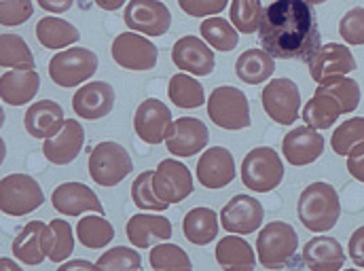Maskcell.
Returning <instances> with one entry per match:
<instances>
[{
  "label": "cell",
  "mask_w": 364,
  "mask_h": 271,
  "mask_svg": "<svg viewBox=\"0 0 364 271\" xmlns=\"http://www.w3.org/2000/svg\"><path fill=\"white\" fill-rule=\"evenodd\" d=\"M168 95L178 108H199L201 104H205L203 85L186 73H178L170 79Z\"/></svg>",
  "instance_id": "74e56055"
},
{
  "label": "cell",
  "mask_w": 364,
  "mask_h": 271,
  "mask_svg": "<svg viewBox=\"0 0 364 271\" xmlns=\"http://www.w3.org/2000/svg\"><path fill=\"white\" fill-rule=\"evenodd\" d=\"M220 227L227 231V233H233V235H250L255 233L263 220H265V210H263V203L246 193H240L235 197H231L225 208L220 210Z\"/></svg>",
  "instance_id": "7c38bea8"
},
{
  "label": "cell",
  "mask_w": 364,
  "mask_h": 271,
  "mask_svg": "<svg viewBox=\"0 0 364 271\" xmlns=\"http://www.w3.org/2000/svg\"><path fill=\"white\" fill-rule=\"evenodd\" d=\"M149 263L153 271H193L191 257L178 244L161 242L151 248Z\"/></svg>",
  "instance_id": "ab89813d"
},
{
  "label": "cell",
  "mask_w": 364,
  "mask_h": 271,
  "mask_svg": "<svg viewBox=\"0 0 364 271\" xmlns=\"http://www.w3.org/2000/svg\"><path fill=\"white\" fill-rule=\"evenodd\" d=\"M4 125V110H2V106H0V127Z\"/></svg>",
  "instance_id": "9f6ffc18"
},
{
  "label": "cell",
  "mask_w": 364,
  "mask_h": 271,
  "mask_svg": "<svg viewBox=\"0 0 364 271\" xmlns=\"http://www.w3.org/2000/svg\"><path fill=\"white\" fill-rule=\"evenodd\" d=\"M112 60L125 70H153L159 60V49L149 36L136 32H121L110 45Z\"/></svg>",
  "instance_id": "9c48e42d"
},
{
  "label": "cell",
  "mask_w": 364,
  "mask_h": 271,
  "mask_svg": "<svg viewBox=\"0 0 364 271\" xmlns=\"http://www.w3.org/2000/svg\"><path fill=\"white\" fill-rule=\"evenodd\" d=\"M307 68H309L311 79L320 85L333 77H346L348 73L356 70L358 64L348 45L326 43L311 55V60L307 62Z\"/></svg>",
  "instance_id": "9a60e30c"
},
{
  "label": "cell",
  "mask_w": 364,
  "mask_h": 271,
  "mask_svg": "<svg viewBox=\"0 0 364 271\" xmlns=\"http://www.w3.org/2000/svg\"><path fill=\"white\" fill-rule=\"evenodd\" d=\"M299 250V235L292 225L284 220L267 223L257 238V257L269 271L284 270Z\"/></svg>",
  "instance_id": "3957f363"
},
{
  "label": "cell",
  "mask_w": 364,
  "mask_h": 271,
  "mask_svg": "<svg viewBox=\"0 0 364 271\" xmlns=\"http://www.w3.org/2000/svg\"><path fill=\"white\" fill-rule=\"evenodd\" d=\"M208 117L216 127L240 132L250 127V102L246 93L233 85H220L208 97Z\"/></svg>",
  "instance_id": "277c9868"
},
{
  "label": "cell",
  "mask_w": 364,
  "mask_h": 271,
  "mask_svg": "<svg viewBox=\"0 0 364 271\" xmlns=\"http://www.w3.org/2000/svg\"><path fill=\"white\" fill-rule=\"evenodd\" d=\"M348 253H350V259L356 267L364 270V227H358L352 238H350V244H348Z\"/></svg>",
  "instance_id": "7dc6e473"
},
{
  "label": "cell",
  "mask_w": 364,
  "mask_h": 271,
  "mask_svg": "<svg viewBox=\"0 0 364 271\" xmlns=\"http://www.w3.org/2000/svg\"><path fill=\"white\" fill-rule=\"evenodd\" d=\"M90 176L97 186H117L123 182L134 170V161L129 153L112 140L100 142L90 155Z\"/></svg>",
  "instance_id": "8992f818"
},
{
  "label": "cell",
  "mask_w": 364,
  "mask_h": 271,
  "mask_svg": "<svg viewBox=\"0 0 364 271\" xmlns=\"http://www.w3.org/2000/svg\"><path fill=\"white\" fill-rule=\"evenodd\" d=\"M242 182L255 193H269L284 181V161L272 147L252 149L242 161Z\"/></svg>",
  "instance_id": "52a82bcc"
},
{
  "label": "cell",
  "mask_w": 364,
  "mask_h": 271,
  "mask_svg": "<svg viewBox=\"0 0 364 271\" xmlns=\"http://www.w3.org/2000/svg\"><path fill=\"white\" fill-rule=\"evenodd\" d=\"M66 117H64V108L53 102V100H41V102H32L30 108L23 115V127L32 138L38 140H47L51 136H55L62 125H64Z\"/></svg>",
  "instance_id": "cb8c5ba5"
},
{
  "label": "cell",
  "mask_w": 364,
  "mask_h": 271,
  "mask_svg": "<svg viewBox=\"0 0 364 271\" xmlns=\"http://www.w3.org/2000/svg\"><path fill=\"white\" fill-rule=\"evenodd\" d=\"M201 38L216 51L229 53L240 45V32L225 17H205L199 26Z\"/></svg>",
  "instance_id": "836d02e7"
},
{
  "label": "cell",
  "mask_w": 364,
  "mask_h": 271,
  "mask_svg": "<svg viewBox=\"0 0 364 271\" xmlns=\"http://www.w3.org/2000/svg\"><path fill=\"white\" fill-rule=\"evenodd\" d=\"M0 68L34 70V53L19 34H0Z\"/></svg>",
  "instance_id": "e575fe53"
},
{
  "label": "cell",
  "mask_w": 364,
  "mask_h": 271,
  "mask_svg": "<svg viewBox=\"0 0 364 271\" xmlns=\"http://www.w3.org/2000/svg\"><path fill=\"white\" fill-rule=\"evenodd\" d=\"M348 271H358V270H348Z\"/></svg>",
  "instance_id": "6f0895ef"
},
{
  "label": "cell",
  "mask_w": 364,
  "mask_h": 271,
  "mask_svg": "<svg viewBox=\"0 0 364 271\" xmlns=\"http://www.w3.org/2000/svg\"><path fill=\"white\" fill-rule=\"evenodd\" d=\"M348 172L358 182H364V142L348 153Z\"/></svg>",
  "instance_id": "c3c4849f"
},
{
  "label": "cell",
  "mask_w": 364,
  "mask_h": 271,
  "mask_svg": "<svg viewBox=\"0 0 364 271\" xmlns=\"http://www.w3.org/2000/svg\"><path fill=\"white\" fill-rule=\"evenodd\" d=\"M85 147V129L77 119H66L62 129L43 140V155L53 166L73 164Z\"/></svg>",
  "instance_id": "e0dca14e"
},
{
  "label": "cell",
  "mask_w": 364,
  "mask_h": 271,
  "mask_svg": "<svg viewBox=\"0 0 364 271\" xmlns=\"http://www.w3.org/2000/svg\"><path fill=\"white\" fill-rule=\"evenodd\" d=\"M132 201L142 212H166L170 203H164L153 191V170L142 172L132 182Z\"/></svg>",
  "instance_id": "60d3db41"
},
{
  "label": "cell",
  "mask_w": 364,
  "mask_h": 271,
  "mask_svg": "<svg viewBox=\"0 0 364 271\" xmlns=\"http://www.w3.org/2000/svg\"><path fill=\"white\" fill-rule=\"evenodd\" d=\"M229 0H178V6L188 17H212L227 9Z\"/></svg>",
  "instance_id": "bcb514c9"
},
{
  "label": "cell",
  "mask_w": 364,
  "mask_h": 271,
  "mask_svg": "<svg viewBox=\"0 0 364 271\" xmlns=\"http://www.w3.org/2000/svg\"><path fill=\"white\" fill-rule=\"evenodd\" d=\"M265 6L261 0H231L229 21L240 34H255L261 28Z\"/></svg>",
  "instance_id": "f35d334b"
},
{
  "label": "cell",
  "mask_w": 364,
  "mask_h": 271,
  "mask_svg": "<svg viewBox=\"0 0 364 271\" xmlns=\"http://www.w3.org/2000/svg\"><path fill=\"white\" fill-rule=\"evenodd\" d=\"M36 2H38L41 9H45L47 13H55V15L70 11L73 4H75V0H36Z\"/></svg>",
  "instance_id": "681fc988"
},
{
  "label": "cell",
  "mask_w": 364,
  "mask_h": 271,
  "mask_svg": "<svg viewBox=\"0 0 364 271\" xmlns=\"http://www.w3.org/2000/svg\"><path fill=\"white\" fill-rule=\"evenodd\" d=\"M172 123V110L166 106V102L157 97H146L144 102H140L134 115V129L138 138L153 147L166 142Z\"/></svg>",
  "instance_id": "2e32d148"
},
{
  "label": "cell",
  "mask_w": 364,
  "mask_h": 271,
  "mask_svg": "<svg viewBox=\"0 0 364 271\" xmlns=\"http://www.w3.org/2000/svg\"><path fill=\"white\" fill-rule=\"evenodd\" d=\"M97 55L87 47L58 51L49 62V77L58 87H79L97 73Z\"/></svg>",
  "instance_id": "5b68a950"
},
{
  "label": "cell",
  "mask_w": 364,
  "mask_h": 271,
  "mask_svg": "<svg viewBox=\"0 0 364 271\" xmlns=\"http://www.w3.org/2000/svg\"><path fill=\"white\" fill-rule=\"evenodd\" d=\"M216 263L223 271H255L257 270V253L244 238L229 233L220 238L216 244Z\"/></svg>",
  "instance_id": "484cf974"
},
{
  "label": "cell",
  "mask_w": 364,
  "mask_h": 271,
  "mask_svg": "<svg viewBox=\"0 0 364 271\" xmlns=\"http://www.w3.org/2000/svg\"><path fill=\"white\" fill-rule=\"evenodd\" d=\"M53 208L64 216H81L85 212L104 214V206L100 197L83 182H62L51 193Z\"/></svg>",
  "instance_id": "ffe728a7"
},
{
  "label": "cell",
  "mask_w": 364,
  "mask_h": 271,
  "mask_svg": "<svg viewBox=\"0 0 364 271\" xmlns=\"http://www.w3.org/2000/svg\"><path fill=\"white\" fill-rule=\"evenodd\" d=\"M210 132L197 117L176 119L166 136V147L174 157H193L208 147Z\"/></svg>",
  "instance_id": "ac0fdd59"
},
{
  "label": "cell",
  "mask_w": 364,
  "mask_h": 271,
  "mask_svg": "<svg viewBox=\"0 0 364 271\" xmlns=\"http://www.w3.org/2000/svg\"><path fill=\"white\" fill-rule=\"evenodd\" d=\"M339 34L348 45H364V6H352L339 21Z\"/></svg>",
  "instance_id": "ee69618b"
},
{
  "label": "cell",
  "mask_w": 364,
  "mask_h": 271,
  "mask_svg": "<svg viewBox=\"0 0 364 271\" xmlns=\"http://www.w3.org/2000/svg\"><path fill=\"white\" fill-rule=\"evenodd\" d=\"M43 250L51 263L62 265L64 261H68V257L75 253V235H73V227L68 225V220L53 218L47 225L45 238H43Z\"/></svg>",
  "instance_id": "1f68e13d"
},
{
  "label": "cell",
  "mask_w": 364,
  "mask_h": 271,
  "mask_svg": "<svg viewBox=\"0 0 364 271\" xmlns=\"http://www.w3.org/2000/svg\"><path fill=\"white\" fill-rule=\"evenodd\" d=\"M34 13L32 0H0V26L15 28L26 23Z\"/></svg>",
  "instance_id": "f6af8a7d"
},
{
  "label": "cell",
  "mask_w": 364,
  "mask_h": 271,
  "mask_svg": "<svg viewBox=\"0 0 364 271\" xmlns=\"http://www.w3.org/2000/svg\"><path fill=\"white\" fill-rule=\"evenodd\" d=\"M263 110L277 125H292L301 115V91L292 79L279 77L267 81L261 93Z\"/></svg>",
  "instance_id": "30bf717a"
},
{
  "label": "cell",
  "mask_w": 364,
  "mask_h": 271,
  "mask_svg": "<svg viewBox=\"0 0 364 271\" xmlns=\"http://www.w3.org/2000/svg\"><path fill=\"white\" fill-rule=\"evenodd\" d=\"M237 176L233 153L225 147H210L197 161V181L205 188H225Z\"/></svg>",
  "instance_id": "d6986e66"
},
{
  "label": "cell",
  "mask_w": 364,
  "mask_h": 271,
  "mask_svg": "<svg viewBox=\"0 0 364 271\" xmlns=\"http://www.w3.org/2000/svg\"><path fill=\"white\" fill-rule=\"evenodd\" d=\"M55 271H97L95 263L85 261V259H70V261H64Z\"/></svg>",
  "instance_id": "f907efd6"
},
{
  "label": "cell",
  "mask_w": 364,
  "mask_h": 271,
  "mask_svg": "<svg viewBox=\"0 0 364 271\" xmlns=\"http://www.w3.org/2000/svg\"><path fill=\"white\" fill-rule=\"evenodd\" d=\"M129 32L142 36H164L172 26V13L161 0H129L123 13Z\"/></svg>",
  "instance_id": "8fae6325"
},
{
  "label": "cell",
  "mask_w": 364,
  "mask_h": 271,
  "mask_svg": "<svg viewBox=\"0 0 364 271\" xmlns=\"http://www.w3.org/2000/svg\"><path fill=\"white\" fill-rule=\"evenodd\" d=\"M275 73V60L263 49H248L235 62V75L246 85H263Z\"/></svg>",
  "instance_id": "f546056e"
},
{
  "label": "cell",
  "mask_w": 364,
  "mask_h": 271,
  "mask_svg": "<svg viewBox=\"0 0 364 271\" xmlns=\"http://www.w3.org/2000/svg\"><path fill=\"white\" fill-rule=\"evenodd\" d=\"M100 9H104V11H117V9H121L123 4H127V0H93Z\"/></svg>",
  "instance_id": "816d5d0a"
},
{
  "label": "cell",
  "mask_w": 364,
  "mask_h": 271,
  "mask_svg": "<svg viewBox=\"0 0 364 271\" xmlns=\"http://www.w3.org/2000/svg\"><path fill=\"white\" fill-rule=\"evenodd\" d=\"M218 216L212 208H193L186 212L184 220H182V233L184 238L195 244V246H208L218 238Z\"/></svg>",
  "instance_id": "f1b7e54d"
},
{
  "label": "cell",
  "mask_w": 364,
  "mask_h": 271,
  "mask_svg": "<svg viewBox=\"0 0 364 271\" xmlns=\"http://www.w3.org/2000/svg\"><path fill=\"white\" fill-rule=\"evenodd\" d=\"M41 90L36 70H6L0 77V100L9 106H23L34 100Z\"/></svg>",
  "instance_id": "4316f807"
},
{
  "label": "cell",
  "mask_w": 364,
  "mask_h": 271,
  "mask_svg": "<svg viewBox=\"0 0 364 271\" xmlns=\"http://www.w3.org/2000/svg\"><path fill=\"white\" fill-rule=\"evenodd\" d=\"M172 62L176 68H181V73H186L191 77H208L216 68L212 47L195 34H186L174 43Z\"/></svg>",
  "instance_id": "5bb4252c"
},
{
  "label": "cell",
  "mask_w": 364,
  "mask_h": 271,
  "mask_svg": "<svg viewBox=\"0 0 364 271\" xmlns=\"http://www.w3.org/2000/svg\"><path fill=\"white\" fill-rule=\"evenodd\" d=\"M316 91L331 95L339 104L341 115H352L360 106V95H363L360 85L350 77H333V79L320 83Z\"/></svg>",
  "instance_id": "8d00e7d4"
},
{
  "label": "cell",
  "mask_w": 364,
  "mask_h": 271,
  "mask_svg": "<svg viewBox=\"0 0 364 271\" xmlns=\"http://www.w3.org/2000/svg\"><path fill=\"white\" fill-rule=\"evenodd\" d=\"M324 147H326V142L320 136V132H316V129H311L307 125L290 129L282 140L284 159L290 166H296V168L318 161L320 155L324 153Z\"/></svg>",
  "instance_id": "44dd1931"
},
{
  "label": "cell",
  "mask_w": 364,
  "mask_h": 271,
  "mask_svg": "<svg viewBox=\"0 0 364 271\" xmlns=\"http://www.w3.org/2000/svg\"><path fill=\"white\" fill-rule=\"evenodd\" d=\"M4 157H6V144H4V140L0 138V166L4 164Z\"/></svg>",
  "instance_id": "db71d44e"
},
{
  "label": "cell",
  "mask_w": 364,
  "mask_h": 271,
  "mask_svg": "<svg viewBox=\"0 0 364 271\" xmlns=\"http://www.w3.org/2000/svg\"><path fill=\"white\" fill-rule=\"evenodd\" d=\"M303 263L309 271H341L346 265V253L339 240L320 235L303 246Z\"/></svg>",
  "instance_id": "d4e9b609"
},
{
  "label": "cell",
  "mask_w": 364,
  "mask_h": 271,
  "mask_svg": "<svg viewBox=\"0 0 364 271\" xmlns=\"http://www.w3.org/2000/svg\"><path fill=\"white\" fill-rule=\"evenodd\" d=\"M360 142H364V117H354V119L343 121L339 127H335V134L331 138L333 151L343 157H348V153Z\"/></svg>",
  "instance_id": "7bdbcfd3"
},
{
  "label": "cell",
  "mask_w": 364,
  "mask_h": 271,
  "mask_svg": "<svg viewBox=\"0 0 364 271\" xmlns=\"http://www.w3.org/2000/svg\"><path fill=\"white\" fill-rule=\"evenodd\" d=\"M296 214L303 227L311 233H326L341 216L339 193L328 182H311L299 195Z\"/></svg>",
  "instance_id": "7a4b0ae2"
},
{
  "label": "cell",
  "mask_w": 364,
  "mask_h": 271,
  "mask_svg": "<svg viewBox=\"0 0 364 271\" xmlns=\"http://www.w3.org/2000/svg\"><path fill=\"white\" fill-rule=\"evenodd\" d=\"M303 123L316 132H322V129H331L335 125V121L341 117V108L339 104L326 95V93H320L316 91L303 106Z\"/></svg>",
  "instance_id": "d6a6232c"
},
{
  "label": "cell",
  "mask_w": 364,
  "mask_h": 271,
  "mask_svg": "<svg viewBox=\"0 0 364 271\" xmlns=\"http://www.w3.org/2000/svg\"><path fill=\"white\" fill-rule=\"evenodd\" d=\"M125 233L134 248H153L172 238V223L161 214L140 212L127 220Z\"/></svg>",
  "instance_id": "603a6c76"
},
{
  "label": "cell",
  "mask_w": 364,
  "mask_h": 271,
  "mask_svg": "<svg viewBox=\"0 0 364 271\" xmlns=\"http://www.w3.org/2000/svg\"><path fill=\"white\" fill-rule=\"evenodd\" d=\"M45 229L47 223L43 220H30L13 240L11 244V253L17 261H21L23 265H41L47 257L43 250V238H45Z\"/></svg>",
  "instance_id": "83f0119b"
},
{
  "label": "cell",
  "mask_w": 364,
  "mask_h": 271,
  "mask_svg": "<svg viewBox=\"0 0 364 271\" xmlns=\"http://www.w3.org/2000/svg\"><path fill=\"white\" fill-rule=\"evenodd\" d=\"M45 203L41 184L30 174H9L0 181V212L9 216H28Z\"/></svg>",
  "instance_id": "ba28073f"
},
{
  "label": "cell",
  "mask_w": 364,
  "mask_h": 271,
  "mask_svg": "<svg viewBox=\"0 0 364 271\" xmlns=\"http://www.w3.org/2000/svg\"><path fill=\"white\" fill-rule=\"evenodd\" d=\"M95 267H97V271H140L142 257L138 255L136 248L114 246L97 259Z\"/></svg>",
  "instance_id": "b9f144b4"
},
{
  "label": "cell",
  "mask_w": 364,
  "mask_h": 271,
  "mask_svg": "<svg viewBox=\"0 0 364 271\" xmlns=\"http://www.w3.org/2000/svg\"><path fill=\"white\" fill-rule=\"evenodd\" d=\"M36 38L43 47H47L51 51H62V49L79 43L81 34H79L77 26H73L70 21H66L62 17H43L36 23Z\"/></svg>",
  "instance_id": "4dcf8cb0"
},
{
  "label": "cell",
  "mask_w": 364,
  "mask_h": 271,
  "mask_svg": "<svg viewBox=\"0 0 364 271\" xmlns=\"http://www.w3.org/2000/svg\"><path fill=\"white\" fill-rule=\"evenodd\" d=\"M303 2H307V4H324L326 0H303Z\"/></svg>",
  "instance_id": "11a10c76"
},
{
  "label": "cell",
  "mask_w": 364,
  "mask_h": 271,
  "mask_svg": "<svg viewBox=\"0 0 364 271\" xmlns=\"http://www.w3.org/2000/svg\"><path fill=\"white\" fill-rule=\"evenodd\" d=\"M0 271H23V267H21V265H17L13 259L2 257V259H0Z\"/></svg>",
  "instance_id": "f5cc1de1"
},
{
  "label": "cell",
  "mask_w": 364,
  "mask_h": 271,
  "mask_svg": "<svg viewBox=\"0 0 364 271\" xmlns=\"http://www.w3.org/2000/svg\"><path fill=\"white\" fill-rule=\"evenodd\" d=\"M117 95L110 83L106 81H91L81 85L73 95V110L77 117L85 121H97L110 115L114 108Z\"/></svg>",
  "instance_id": "7402d4cb"
},
{
  "label": "cell",
  "mask_w": 364,
  "mask_h": 271,
  "mask_svg": "<svg viewBox=\"0 0 364 271\" xmlns=\"http://www.w3.org/2000/svg\"><path fill=\"white\" fill-rule=\"evenodd\" d=\"M112 238H114V227L110 220H106L104 214L83 216L77 225V240L90 250L108 246L112 242Z\"/></svg>",
  "instance_id": "d590c367"
},
{
  "label": "cell",
  "mask_w": 364,
  "mask_h": 271,
  "mask_svg": "<svg viewBox=\"0 0 364 271\" xmlns=\"http://www.w3.org/2000/svg\"><path fill=\"white\" fill-rule=\"evenodd\" d=\"M191 170L178 159H164L153 170V191L164 203H181L193 193Z\"/></svg>",
  "instance_id": "4fadbf2b"
},
{
  "label": "cell",
  "mask_w": 364,
  "mask_h": 271,
  "mask_svg": "<svg viewBox=\"0 0 364 271\" xmlns=\"http://www.w3.org/2000/svg\"><path fill=\"white\" fill-rule=\"evenodd\" d=\"M259 41L273 60L309 62L322 47V34L314 6L303 0H275L261 19Z\"/></svg>",
  "instance_id": "6da1fadb"
}]
</instances>
